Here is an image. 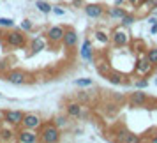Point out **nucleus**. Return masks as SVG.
Instances as JSON below:
<instances>
[{"label": "nucleus", "mask_w": 157, "mask_h": 143, "mask_svg": "<svg viewBox=\"0 0 157 143\" xmlns=\"http://www.w3.org/2000/svg\"><path fill=\"white\" fill-rule=\"evenodd\" d=\"M132 50L140 55V53H145V43L143 41H136L134 43V46H132Z\"/></svg>", "instance_id": "27"}, {"label": "nucleus", "mask_w": 157, "mask_h": 143, "mask_svg": "<svg viewBox=\"0 0 157 143\" xmlns=\"http://www.w3.org/2000/svg\"><path fill=\"white\" fill-rule=\"evenodd\" d=\"M62 43H64L65 48H74V46H76V43H78V34H76L72 29H67L64 32Z\"/></svg>", "instance_id": "15"}, {"label": "nucleus", "mask_w": 157, "mask_h": 143, "mask_svg": "<svg viewBox=\"0 0 157 143\" xmlns=\"http://www.w3.org/2000/svg\"><path fill=\"white\" fill-rule=\"evenodd\" d=\"M145 6H147L150 11H154V9L157 7V0H147V2H145Z\"/></svg>", "instance_id": "30"}, {"label": "nucleus", "mask_w": 157, "mask_h": 143, "mask_svg": "<svg viewBox=\"0 0 157 143\" xmlns=\"http://www.w3.org/2000/svg\"><path fill=\"white\" fill-rule=\"evenodd\" d=\"M127 2H131L132 6H136V7H141V6L145 4V2H147V0H127Z\"/></svg>", "instance_id": "31"}, {"label": "nucleus", "mask_w": 157, "mask_h": 143, "mask_svg": "<svg viewBox=\"0 0 157 143\" xmlns=\"http://www.w3.org/2000/svg\"><path fill=\"white\" fill-rule=\"evenodd\" d=\"M155 85H157V78H155Z\"/></svg>", "instance_id": "40"}, {"label": "nucleus", "mask_w": 157, "mask_h": 143, "mask_svg": "<svg viewBox=\"0 0 157 143\" xmlns=\"http://www.w3.org/2000/svg\"><path fill=\"white\" fill-rule=\"evenodd\" d=\"M18 141L21 143H36L39 141V133H36L34 129H25L23 127L20 133H18Z\"/></svg>", "instance_id": "7"}, {"label": "nucleus", "mask_w": 157, "mask_h": 143, "mask_svg": "<svg viewBox=\"0 0 157 143\" xmlns=\"http://www.w3.org/2000/svg\"><path fill=\"white\" fill-rule=\"evenodd\" d=\"M36 6H37V9H39V13H44V14L51 13V6L48 2H44V0H37Z\"/></svg>", "instance_id": "22"}, {"label": "nucleus", "mask_w": 157, "mask_h": 143, "mask_svg": "<svg viewBox=\"0 0 157 143\" xmlns=\"http://www.w3.org/2000/svg\"><path fill=\"white\" fill-rule=\"evenodd\" d=\"M85 14L88 18H101L104 14V7L101 4H86L85 6Z\"/></svg>", "instance_id": "13"}, {"label": "nucleus", "mask_w": 157, "mask_h": 143, "mask_svg": "<svg viewBox=\"0 0 157 143\" xmlns=\"http://www.w3.org/2000/svg\"><path fill=\"white\" fill-rule=\"evenodd\" d=\"M67 124H69V120H67V117H64V115H58L57 118H55V126H57L58 129L65 127Z\"/></svg>", "instance_id": "24"}, {"label": "nucleus", "mask_w": 157, "mask_h": 143, "mask_svg": "<svg viewBox=\"0 0 157 143\" xmlns=\"http://www.w3.org/2000/svg\"><path fill=\"white\" fill-rule=\"evenodd\" d=\"M120 21H122V27H131V25L136 21V14H129V13H127Z\"/></svg>", "instance_id": "23"}, {"label": "nucleus", "mask_w": 157, "mask_h": 143, "mask_svg": "<svg viewBox=\"0 0 157 143\" xmlns=\"http://www.w3.org/2000/svg\"><path fill=\"white\" fill-rule=\"evenodd\" d=\"M48 44V39L43 36H36L32 41H30V55H37L39 51H43Z\"/></svg>", "instance_id": "10"}, {"label": "nucleus", "mask_w": 157, "mask_h": 143, "mask_svg": "<svg viewBox=\"0 0 157 143\" xmlns=\"http://www.w3.org/2000/svg\"><path fill=\"white\" fill-rule=\"evenodd\" d=\"M97 72H99L101 76L106 78L108 74L111 72V67H109V64H106V62H99V64H97Z\"/></svg>", "instance_id": "21"}, {"label": "nucleus", "mask_w": 157, "mask_h": 143, "mask_svg": "<svg viewBox=\"0 0 157 143\" xmlns=\"http://www.w3.org/2000/svg\"><path fill=\"white\" fill-rule=\"evenodd\" d=\"M79 57L86 60V62H94V48H92V43L85 39L83 44H81V50H79Z\"/></svg>", "instance_id": "12"}, {"label": "nucleus", "mask_w": 157, "mask_h": 143, "mask_svg": "<svg viewBox=\"0 0 157 143\" xmlns=\"http://www.w3.org/2000/svg\"><path fill=\"white\" fill-rule=\"evenodd\" d=\"M4 122V111H0V124Z\"/></svg>", "instance_id": "36"}, {"label": "nucleus", "mask_w": 157, "mask_h": 143, "mask_svg": "<svg viewBox=\"0 0 157 143\" xmlns=\"http://www.w3.org/2000/svg\"><path fill=\"white\" fill-rule=\"evenodd\" d=\"M14 21L11 18H0V29H13Z\"/></svg>", "instance_id": "25"}, {"label": "nucleus", "mask_w": 157, "mask_h": 143, "mask_svg": "<svg viewBox=\"0 0 157 143\" xmlns=\"http://www.w3.org/2000/svg\"><path fill=\"white\" fill-rule=\"evenodd\" d=\"M125 14H127V11L124 7H120V6H113V7L108 9V16L113 18V20H122Z\"/></svg>", "instance_id": "18"}, {"label": "nucleus", "mask_w": 157, "mask_h": 143, "mask_svg": "<svg viewBox=\"0 0 157 143\" xmlns=\"http://www.w3.org/2000/svg\"><path fill=\"white\" fill-rule=\"evenodd\" d=\"M65 113H67V117H71V118H78L79 113H81V104L79 102H69L65 106Z\"/></svg>", "instance_id": "17"}, {"label": "nucleus", "mask_w": 157, "mask_h": 143, "mask_svg": "<svg viewBox=\"0 0 157 143\" xmlns=\"http://www.w3.org/2000/svg\"><path fill=\"white\" fill-rule=\"evenodd\" d=\"M39 131V140L44 143H57L60 140V129L55 126V122H46L41 126Z\"/></svg>", "instance_id": "1"}, {"label": "nucleus", "mask_w": 157, "mask_h": 143, "mask_svg": "<svg viewBox=\"0 0 157 143\" xmlns=\"http://www.w3.org/2000/svg\"><path fill=\"white\" fill-rule=\"evenodd\" d=\"M117 141L138 143V141H141V140H140V136H136V134H132V133H129L125 127H120V129H118V133H117Z\"/></svg>", "instance_id": "11"}, {"label": "nucleus", "mask_w": 157, "mask_h": 143, "mask_svg": "<svg viewBox=\"0 0 157 143\" xmlns=\"http://www.w3.org/2000/svg\"><path fill=\"white\" fill-rule=\"evenodd\" d=\"M32 27H34V25H32V21H30V20H23V21H21V30H25V32L32 30Z\"/></svg>", "instance_id": "29"}, {"label": "nucleus", "mask_w": 157, "mask_h": 143, "mask_svg": "<svg viewBox=\"0 0 157 143\" xmlns=\"http://www.w3.org/2000/svg\"><path fill=\"white\" fill-rule=\"evenodd\" d=\"M4 41L11 48H23L27 44V37H25V34L21 30H9L7 34L4 36Z\"/></svg>", "instance_id": "2"}, {"label": "nucleus", "mask_w": 157, "mask_h": 143, "mask_svg": "<svg viewBox=\"0 0 157 143\" xmlns=\"http://www.w3.org/2000/svg\"><path fill=\"white\" fill-rule=\"evenodd\" d=\"M51 13H55V14L62 16V14H64V9H60V7H51Z\"/></svg>", "instance_id": "32"}, {"label": "nucleus", "mask_w": 157, "mask_h": 143, "mask_svg": "<svg viewBox=\"0 0 157 143\" xmlns=\"http://www.w3.org/2000/svg\"><path fill=\"white\" fill-rule=\"evenodd\" d=\"M23 115L20 110H9V111H4V122H7L9 126H20L21 124Z\"/></svg>", "instance_id": "8"}, {"label": "nucleus", "mask_w": 157, "mask_h": 143, "mask_svg": "<svg viewBox=\"0 0 157 143\" xmlns=\"http://www.w3.org/2000/svg\"><path fill=\"white\" fill-rule=\"evenodd\" d=\"M20 126H23L25 129H34V131H37V129L43 126V120H41L37 115H34V113H27V115H23L21 124H20Z\"/></svg>", "instance_id": "5"}, {"label": "nucleus", "mask_w": 157, "mask_h": 143, "mask_svg": "<svg viewBox=\"0 0 157 143\" xmlns=\"http://www.w3.org/2000/svg\"><path fill=\"white\" fill-rule=\"evenodd\" d=\"M152 69H154V65L150 64V60L147 58V55L145 53H140L138 55V58H136V64H134V71L136 74H140V76H148L150 72H152Z\"/></svg>", "instance_id": "4"}, {"label": "nucleus", "mask_w": 157, "mask_h": 143, "mask_svg": "<svg viewBox=\"0 0 157 143\" xmlns=\"http://www.w3.org/2000/svg\"><path fill=\"white\" fill-rule=\"evenodd\" d=\"M6 78H7V81L13 83V85H23V83L29 81V74L20 71V69H14V71H9Z\"/></svg>", "instance_id": "6"}, {"label": "nucleus", "mask_w": 157, "mask_h": 143, "mask_svg": "<svg viewBox=\"0 0 157 143\" xmlns=\"http://www.w3.org/2000/svg\"><path fill=\"white\" fill-rule=\"evenodd\" d=\"M74 85L76 87H90L92 85V79L90 78H78V79H74Z\"/></svg>", "instance_id": "26"}, {"label": "nucleus", "mask_w": 157, "mask_h": 143, "mask_svg": "<svg viewBox=\"0 0 157 143\" xmlns=\"http://www.w3.org/2000/svg\"><path fill=\"white\" fill-rule=\"evenodd\" d=\"M64 32H65L64 27H51V29L46 32V39H48L51 44H58V43H62Z\"/></svg>", "instance_id": "9"}, {"label": "nucleus", "mask_w": 157, "mask_h": 143, "mask_svg": "<svg viewBox=\"0 0 157 143\" xmlns=\"http://www.w3.org/2000/svg\"><path fill=\"white\" fill-rule=\"evenodd\" d=\"M145 55H147V58L150 60V64H152V65H157V46H154V48H148V50L145 51Z\"/></svg>", "instance_id": "19"}, {"label": "nucleus", "mask_w": 157, "mask_h": 143, "mask_svg": "<svg viewBox=\"0 0 157 143\" xmlns=\"http://www.w3.org/2000/svg\"><path fill=\"white\" fill-rule=\"evenodd\" d=\"M152 141H154V143L157 141V136H154V138H152Z\"/></svg>", "instance_id": "38"}, {"label": "nucleus", "mask_w": 157, "mask_h": 143, "mask_svg": "<svg viewBox=\"0 0 157 143\" xmlns=\"http://www.w3.org/2000/svg\"><path fill=\"white\" fill-rule=\"evenodd\" d=\"M157 21V18H148V23L152 25V23H155Z\"/></svg>", "instance_id": "35"}, {"label": "nucleus", "mask_w": 157, "mask_h": 143, "mask_svg": "<svg viewBox=\"0 0 157 143\" xmlns=\"http://www.w3.org/2000/svg\"><path fill=\"white\" fill-rule=\"evenodd\" d=\"M106 79L109 81V83H113V85H125V83H127L125 76H124V74H120V72H117V71H111L106 76Z\"/></svg>", "instance_id": "16"}, {"label": "nucleus", "mask_w": 157, "mask_h": 143, "mask_svg": "<svg viewBox=\"0 0 157 143\" xmlns=\"http://www.w3.org/2000/svg\"><path fill=\"white\" fill-rule=\"evenodd\" d=\"M134 87H136V88H143V90H145V88L148 87V81H147L145 78H143V79H138V81L134 83Z\"/></svg>", "instance_id": "28"}, {"label": "nucleus", "mask_w": 157, "mask_h": 143, "mask_svg": "<svg viewBox=\"0 0 157 143\" xmlns=\"http://www.w3.org/2000/svg\"><path fill=\"white\" fill-rule=\"evenodd\" d=\"M0 97H2V92H0Z\"/></svg>", "instance_id": "41"}, {"label": "nucleus", "mask_w": 157, "mask_h": 143, "mask_svg": "<svg viewBox=\"0 0 157 143\" xmlns=\"http://www.w3.org/2000/svg\"><path fill=\"white\" fill-rule=\"evenodd\" d=\"M122 2H124V0H115V6H120Z\"/></svg>", "instance_id": "37"}, {"label": "nucleus", "mask_w": 157, "mask_h": 143, "mask_svg": "<svg viewBox=\"0 0 157 143\" xmlns=\"http://www.w3.org/2000/svg\"><path fill=\"white\" fill-rule=\"evenodd\" d=\"M129 41H131V36L125 32V27H120V29H115L109 36V43L117 46V48H122V46H127Z\"/></svg>", "instance_id": "3"}, {"label": "nucleus", "mask_w": 157, "mask_h": 143, "mask_svg": "<svg viewBox=\"0 0 157 143\" xmlns=\"http://www.w3.org/2000/svg\"><path fill=\"white\" fill-rule=\"evenodd\" d=\"M131 102L134 104V106H145L147 104V101H148V95L143 92V88H138L136 92H132L131 94Z\"/></svg>", "instance_id": "14"}, {"label": "nucleus", "mask_w": 157, "mask_h": 143, "mask_svg": "<svg viewBox=\"0 0 157 143\" xmlns=\"http://www.w3.org/2000/svg\"><path fill=\"white\" fill-rule=\"evenodd\" d=\"M94 36H95V39H97L101 44H104V46L109 44V36H108L106 32H102V30H95V34H94Z\"/></svg>", "instance_id": "20"}, {"label": "nucleus", "mask_w": 157, "mask_h": 143, "mask_svg": "<svg viewBox=\"0 0 157 143\" xmlns=\"http://www.w3.org/2000/svg\"><path fill=\"white\" fill-rule=\"evenodd\" d=\"M150 34H152V36H155V34H157V21L150 25Z\"/></svg>", "instance_id": "33"}, {"label": "nucleus", "mask_w": 157, "mask_h": 143, "mask_svg": "<svg viewBox=\"0 0 157 143\" xmlns=\"http://www.w3.org/2000/svg\"><path fill=\"white\" fill-rule=\"evenodd\" d=\"M2 134H4V140H9L13 133H11V131H2Z\"/></svg>", "instance_id": "34"}, {"label": "nucleus", "mask_w": 157, "mask_h": 143, "mask_svg": "<svg viewBox=\"0 0 157 143\" xmlns=\"http://www.w3.org/2000/svg\"><path fill=\"white\" fill-rule=\"evenodd\" d=\"M152 13H154V14H155V16H157V7H155V9H154V11H152Z\"/></svg>", "instance_id": "39"}]
</instances>
